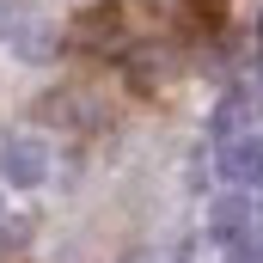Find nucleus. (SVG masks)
Masks as SVG:
<instances>
[{"label":"nucleus","mask_w":263,"mask_h":263,"mask_svg":"<svg viewBox=\"0 0 263 263\" xmlns=\"http://www.w3.org/2000/svg\"><path fill=\"white\" fill-rule=\"evenodd\" d=\"M208 239L227 251H245L251 239H263V208H251L245 196H220L208 208Z\"/></svg>","instance_id":"nucleus-2"},{"label":"nucleus","mask_w":263,"mask_h":263,"mask_svg":"<svg viewBox=\"0 0 263 263\" xmlns=\"http://www.w3.org/2000/svg\"><path fill=\"white\" fill-rule=\"evenodd\" d=\"M12 49H18L25 62H43V55L55 49V31H49V25H25V31L12 37Z\"/></svg>","instance_id":"nucleus-5"},{"label":"nucleus","mask_w":263,"mask_h":263,"mask_svg":"<svg viewBox=\"0 0 263 263\" xmlns=\"http://www.w3.org/2000/svg\"><path fill=\"white\" fill-rule=\"evenodd\" d=\"M220 172H227L239 190H263V135H227Z\"/></svg>","instance_id":"nucleus-4"},{"label":"nucleus","mask_w":263,"mask_h":263,"mask_svg":"<svg viewBox=\"0 0 263 263\" xmlns=\"http://www.w3.org/2000/svg\"><path fill=\"white\" fill-rule=\"evenodd\" d=\"M25 239H31V227H25V220H12V227H0V257H6V251H18Z\"/></svg>","instance_id":"nucleus-7"},{"label":"nucleus","mask_w":263,"mask_h":263,"mask_svg":"<svg viewBox=\"0 0 263 263\" xmlns=\"http://www.w3.org/2000/svg\"><path fill=\"white\" fill-rule=\"evenodd\" d=\"M172 263H184V257H172Z\"/></svg>","instance_id":"nucleus-10"},{"label":"nucleus","mask_w":263,"mask_h":263,"mask_svg":"<svg viewBox=\"0 0 263 263\" xmlns=\"http://www.w3.org/2000/svg\"><path fill=\"white\" fill-rule=\"evenodd\" d=\"M12 31V0H0V37Z\"/></svg>","instance_id":"nucleus-8"},{"label":"nucleus","mask_w":263,"mask_h":263,"mask_svg":"<svg viewBox=\"0 0 263 263\" xmlns=\"http://www.w3.org/2000/svg\"><path fill=\"white\" fill-rule=\"evenodd\" d=\"M239 123H245V104H239V98H227V104H220V117H214V129H220V135H233Z\"/></svg>","instance_id":"nucleus-6"},{"label":"nucleus","mask_w":263,"mask_h":263,"mask_svg":"<svg viewBox=\"0 0 263 263\" xmlns=\"http://www.w3.org/2000/svg\"><path fill=\"white\" fill-rule=\"evenodd\" d=\"M123 263H147V257H141V251H135V257H123Z\"/></svg>","instance_id":"nucleus-9"},{"label":"nucleus","mask_w":263,"mask_h":263,"mask_svg":"<svg viewBox=\"0 0 263 263\" xmlns=\"http://www.w3.org/2000/svg\"><path fill=\"white\" fill-rule=\"evenodd\" d=\"M0 172H6L12 190H37V184L49 178V141H43V135H6Z\"/></svg>","instance_id":"nucleus-3"},{"label":"nucleus","mask_w":263,"mask_h":263,"mask_svg":"<svg viewBox=\"0 0 263 263\" xmlns=\"http://www.w3.org/2000/svg\"><path fill=\"white\" fill-rule=\"evenodd\" d=\"M141 25H147V6L141 0H110V6H92L73 25V43H86V49H123Z\"/></svg>","instance_id":"nucleus-1"}]
</instances>
